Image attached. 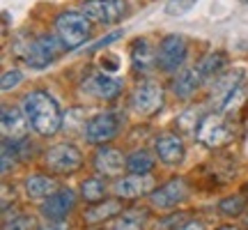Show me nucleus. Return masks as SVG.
Here are the masks:
<instances>
[{"label":"nucleus","mask_w":248,"mask_h":230,"mask_svg":"<svg viewBox=\"0 0 248 230\" xmlns=\"http://www.w3.org/2000/svg\"><path fill=\"white\" fill-rule=\"evenodd\" d=\"M212 104L216 113H230L246 99V69L234 67V69L221 71L212 81Z\"/></svg>","instance_id":"f03ea898"},{"label":"nucleus","mask_w":248,"mask_h":230,"mask_svg":"<svg viewBox=\"0 0 248 230\" xmlns=\"http://www.w3.org/2000/svg\"><path fill=\"white\" fill-rule=\"evenodd\" d=\"M246 207H248L246 196H230V198H223L218 203V210L225 216H239V214L246 212Z\"/></svg>","instance_id":"a878e982"},{"label":"nucleus","mask_w":248,"mask_h":230,"mask_svg":"<svg viewBox=\"0 0 248 230\" xmlns=\"http://www.w3.org/2000/svg\"><path fill=\"white\" fill-rule=\"evenodd\" d=\"M225 62H228V58H225V53H221V51H216V53H209L204 55L202 60L198 62L195 67H198V71L202 74L204 81H214L218 74L223 71V67H225Z\"/></svg>","instance_id":"4be33fe9"},{"label":"nucleus","mask_w":248,"mask_h":230,"mask_svg":"<svg viewBox=\"0 0 248 230\" xmlns=\"http://www.w3.org/2000/svg\"><path fill=\"white\" fill-rule=\"evenodd\" d=\"M120 115L117 113H97L94 117H90L88 124H85V141L92 143V145H104V143L113 141L120 131Z\"/></svg>","instance_id":"6e6552de"},{"label":"nucleus","mask_w":248,"mask_h":230,"mask_svg":"<svg viewBox=\"0 0 248 230\" xmlns=\"http://www.w3.org/2000/svg\"><path fill=\"white\" fill-rule=\"evenodd\" d=\"M188 196V182L184 177H172L166 184H161L159 189H154L150 194V203L159 210H175L177 205H182Z\"/></svg>","instance_id":"9d476101"},{"label":"nucleus","mask_w":248,"mask_h":230,"mask_svg":"<svg viewBox=\"0 0 248 230\" xmlns=\"http://www.w3.org/2000/svg\"><path fill=\"white\" fill-rule=\"evenodd\" d=\"M204 117L200 115V108H186L184 113L177 117V129L184 133H198L200 129V122H202Z\"/></svg>","instance_id":"393cba45"},{"label":"nucleus","mask_w":248,"mask_h":230,"mask_svg":"<svg viewBox=\"0 0 248 230\" xmlns=\"http://www.w3.org/2000/svg\"><path fill=\"white\" fill-rule=\"evenodd\" d=\"M37 230H69V223H64V221H48V223H42Z\"/></svg>","instance_id":"473e14b6"},{"label":"nucleus","mask_w":248,"mask_h":230,"mask_svg":"<svg viewBox=\"0 0 248 230\" xmlns=\"http://www.w3.org/2000/svg\"><path fill=\"white\" fill-rule=\"evenodd\" d=\"M131 108L133 113L152 117L154 113H159L163 108V88L154 81H142L136 85L131 95Z\"/></svg>","instance_id":"0eeeda50"},{"label":"nucleus","mask_w":248,"mask_h":230,"mask_svg":"<svg viewBox=\"0 0 248 230\" xmlns=\"http://www.w3.org/2000/svg\"><path fill=\"white\" fill-rule=\"evenodd\" d=\"M142 223H145V214L126 212V214H122V219H117L110 226V230H142Z\"/></svg>","instance_id":"bb28decb"},{"label":"nucleus","mask_w":248,"mask_h":230,"mask_svg":"<svg viewBox=\"0 0 248 230\" xmlns=\"http://www.w3.org/2000/svg\"><path fill=\"white\" fill-rule=\"evenodd\" d=\"M55 189H58V182L48 175H32L26 180V194L28 198H35V200L53 196Z\"/></svg>","instance_id":"412c9836"},{"label":"nucleus","mask_w":248,"mask_h":230,"mask_svg":"<svg viewBox=\"0 0 248 230\" xmlns=\"http://www.w3.org/2000/svg\"><path fill=\"white\" fill-rule=\"evenodd\" d=\"M195 138L202 143L204 148L218 150V148L228 145L234 138V127H232V122L223 113L204 115V120L200 122V129L195 133Z\"/></svg>","instance_id":"39448f33"},{"label":"nucleus","mask_w":248,"mask_h":230,"mask_svg":"<svg viewBox=\"0 0 248 230\" xmlns=\"http://www.w3.org/2000/svg\"><path fill=\"white\" fill-rule=\"evenodd\" d=\"M202 83H204V79H202V74L198 71V67H188V69H184L177 79H175L172 90H175V95H177V97L188 99L195 90L202 85Z\"/></svg>","instance_id":"6ab92c4d"},{"label":"nucleus","mask_w":248,"mask_h":230,"mask_svg":"<svg viewBox=\"0 0 248 230\" xmlns=\"http://www.w3.org/2000/svg\"><path fill=\"white\" fill-rule=\"evenodd\" d=\"M28 131H30V122L23 111L18 108H2V133L5 138L12 143H23L28 138Z\"/></svg>","instance_id":"2eb2a0df"},{"label":"nucleus","mask_w":248,"mask_h":230,"mask_svg":"<svg viewBox=\"0 0 248 230\" xmlns=\"http://www.w3.org/2000/svg\"><path fill=\"white\" fill-rule=\"evenodd\" d=\"M113 191L117 194V198H140L154 191V180L150 175H126L122 180H117Z\"/></svg>","instance_id":"dca6fc26"},{"label":"nucleus","mask_w":248,"mask_h":230,"mask_svg":"<svg viewBox=\"0 0 248 230\" xmlns=\"http://www.w3.org/2000/svg\"><path fill=\"white\" fill-rule=\"evenodd\" d=\"M80 164H83V154L71 143H58L48 148L44 154V166L55 175H71L80 168Z\"/></svg>","instance_id":"423d86ee"},{"label":"nucleus","mask_w":248,"mask_h":230,"mask_svg":"<svg viewBox=\"0 0 248 230\" xmlns=\"http://www.w3.org/2000/svg\"><path fill=\"white\" fill-rule=\"evenodd\" d=\"M154 152H156V157H159L163 164H168V166H177L186 157V148H184L182 136H177V133H172V131H163L156 136Z\"/></svg>","instance_id":"ddd939ff"},{"label":"nucleus","mask_w":248,"mask_h":230,"mask_svg":"<svg viewBox=\"0 0 248 230\" xmlns=\"http://www.w3.org/2000/svg\"><path fill=\"white\" fill-rule=\"evenodd\" d=\"M21 111L26 113L30 129L39 136H55L62 127V111L46 90H32L23 97Z\"/></svg>","instance_id":"f257e3e1"},{"label":"nucleus","mask_w":248,"mask_h":230,"mask_svg":"<svg viewBox=\"0 0 248 230\" xmlns=\"http://www.w3.org/2000/svg\"><path fill=\"white\" fill-rule=\"evenodd\" d=\"M64 51V44L60 42V37L53 35H39L35 39L26 42V49L21 51L23 62L32 69H44L51 62L58 60V55Z\"/></svg>","instance_id":"20e7f679"},{"label":"nucleus","mask_w":248,"mask_h":230,"mask_svg":"<svg viewBox=\"0 0 248 230\" xmlns=\"http://www.w3.org/2000/svg\"><path fill=\"white\" fill-rule=\"evenodd\" d=\"M154 168V157L147 150H136L126 159V170H131L133 175H150Z\"/></svg>","instance_id":"5701e85b"},{"label":"nucleus","mask_w":248,"mask_h":230,"mask_svg":"<svg viewBox=\"0 0 248 230\" xmlns=\"http://www.w3.org/2000/svg\"><path fill=\"white\" fill-rule=\"evenodd\" d=\"M74 205H76V194L71 189H60V191H55L53 196H48L42 203L39 212L48 221H62L74 210Z\"/></svg>","instance_id":"4468645a"},{"label":"nucleus","mask_w":248,"mask_h":230,"mask_svg":"<svg viewBox=\"0 0 248 230\" xmlns=\"http://www.w3.org/2000/svg\"><path fill=\"white\" fill-rule=\"evenodd\" d=\"M92 166L97 170L99 175L104 177H115L122 173V168L126 166V161H124L122 152L115 150V148H99L97 154H94V159H92Z\"/></svg>","instance_id":"f3484780"},{"label":"nucleus","mask_w":248,"mask_h":230,"mask_svg":"<svg viewBox=\"0 0 248 230\" xmlns=\"http://www.w3.org/2000/svg\"><path fill=\"white\" fill-rule=\"evenodd\" d=\"M182 221H186V214H170L166 219H161V221L154 226V230H177V226Z\"/></svg>","instance_id":"c85d7f7f"},{"label":"nucleus","mask_w":248,"mask_h":230,"mask_svg":"<svg viewBox=\"0 0 248 230\" xmlns=\"http://www.w3.org/2000/svg\"><path fill=\"white\" fill-rule=\"evenodd\" d=\"M221 230H237V228H232V226H228V228H221Z\"/></svg>","instance_id":"f704fd0d"},{"label":"nucleus","mask_w":248,"mask_h":230,"mask_svg":"<svg viewBox=\"0 0 248 230\" xmlns=\"http://www.w3.org/2000/svg\"><path fill=\"white\" fill-rule=\"evenodd\" d=\"M124 37V30H113V33H108L106 37H101L97 44H92L88 46V53H94V51H99V49H104V46H110L115 39H122Z\"/></svg>","instance_id":"c756f323"},{"label":"nucleus","mask_w":248,"mask_h":230,"mask_svg":"<svg viewBox=\"0 0 248 230\" xmlns=\"http://www.w3.org/2000/svg\"><path fill=\"white\" fill-rule=\"evenodd\" d=\"M80 196H83V200H88V203H101L104 196H106V182L99 180V177H88V180H83V184H80Z\"/></svg>","instance_id":"b1692460"},{"label":"nucleus","mask_w":248,"mask_h":230,"mask_svg":"<svg viewBox=\"0 0 248 230\" xmlns=\"http://www.w3.org/2000/svg\"><path fill=\"white\" fill-rule=\"evenodd\" d=\"M195 5V0H168L166 2V14L168 16H182Z\"/></svg>","instance_id":"cd10ccee"},{"label":"nucleus","mask_w":248,"mask_h":230,"mask_svg":"<svg viewBox=\"0 0 248 230\" xmlns=\"http://www.w3.org/2000/svg\"><path fill=\"white\" fill-rule=\"evenodd\" d=\"M122 88H124L122 79L110 76V74H106V71L90 74L88 79L83 81V90L94 99H115L117 95L122 92Z\"/></svg>","instance_id":"f8f14e48"},{"label":"nucleus","mask_w":248,"mask_h":230,"mask_svg":"<svg viewBox=\"0 0 248 230\" xmlns=\"http://www.w3.org/2000/svg\"><path fill=\"white\" fill-rule=\"evenodd\" d=\"M186 53H188V46L182 35L163 37V42L159 44V67L163 71H175L184 65Z\"/></svg>","instance_id":"9b49d317"},{"label":"nucleus","mask_w":248,"mask_h":230,"mask_svg":"<svg viewBox=\"0 0 248 230\" xmlns=\"http://www.w3.org/2000/svg\"><path fill=\"white\" fill-rule=\"evenodd\" d=\"M131 65L136 71H150L154 65H159V51L147 37H138L131 44Z\"/></svg>","instance_id":"a211bd4d"},{"label":"nucleus","mask_w":248,"mask_h":230,"mask_svg":"<svg viewBox=\"0 0 248 230\" xmlns=\"http://www.w3.org/2000/svg\"><path fill=\"white\" fill-rule=\"evenodd\" d=\"M30 226H32L30 216H16V219L5 223V230H30Z\"/></svg>","instance_id":"2f4dec72"},{"label":"nucleus","mask_w":248,"mask_h":230,"mask_svg":"<svg viewBox=\"0 0 248 230\" xmlns=\"http://www.w3.org/2000/svg\"><path fill=\"white\" fill-rule=\"evenodd\" d=\"M120 212H122L120 200H104V203H97L94 207H90L83 219H85V223H90V226H97V223H104V221H108V219L117 216Z\"/></svg>","instance_id":"aec40b11"},{"label":"nucleus","mask_w":248,"mask_h":230,"mask_svg":"<svg viewBox=\"0 0 248 230\" xmlns=\"http://www.w3.org/2000/svg\"><path fill=\"white\" fill-rule=\"evenodd\" d=\"M246 194H248V182H246Z\"/></svg>","instance_id":"c9c22d12"},{"label":"nucleus","mask_w":248,"mask_h":230,"mask_svg":"<svg viewBox=\"0 0 248 230\" xmlns=\"http://www.w3.org/2000/svg\"><path fill=\"white\" fill-rule=\"evenodd\" d=\"M55 33L67 51L83 46L92 35V21L83 12H62L55 18Z\"/></svg>","instance_id":"7ed1b4c3"},{"label":"nucleus","mask_w":248,"mask_h":230,"mask_svg":"<svg viewBox=\"0 0 248 230\" xmlns=\"http://www.w3.org/2000/svg\"><path fill=\"white\" fill-rule=\"evenodd\" d=\"M21 81H23V74H21V71H18V69H9V71H5V74H2V83H0V85H2V90L7 92V90L16 88Z\"/></svg>","instance_id":"7c9ffc66"},{"label":"nucleus","mask_w":248,"mask_h":230,"mask_svg":"<svg viewBox=\"0 0 248 230\" xmlns=\"http://www.w3.org/2000/svg\"><path fill=\"white\" fill-rule=\"evenodd\" d=\"M246 226H248V219H246Z\"/></svg>","instance_id":"4c0bfd02"},{"label":"nucleus","mask_w":248,"mask_h":230,"mask_svg":"<svg viewBox=\"0 0 248 230\" xmlns=\"http://www.w3.org/2000/svg\"><path fill=\"white\" fill-rule=\"evenodd\" d=\"M80 12L92 23H117L126 14V0H85Z\"/></svg>","instance_id":"1a4fd4ad"},{"label":"nucleus","mask_w":248,"mask_h":230,"mask_svg":"<svg viewBox=\"0 0 248 230\" xmlns=\"http://www.w3.org/2000/svg\"><path fill=\"white\" fill-rule=\"evenodd\" d=\"M241 2H246V5H248V0H241Z\"/></svg>","instance_id":"e433bc0d"},{"label":"nucleus","mask_w":248,"mask_h":230,"mask_svg":"<svg viewBox=\"0 0 248 230\" xmlns=\"http://www.w3.org/2000/svg\"><path fill=\"white\" fill-rule=\"evenodd\" d=\"M177 230H204V226L200 221H186L184 226H179Z\"/></svg>","instance_id":"72a5a7b5"}]
</instances>
